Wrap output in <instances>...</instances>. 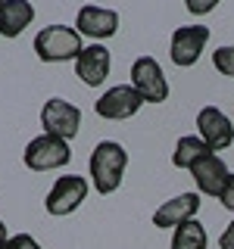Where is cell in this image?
<instances>
[{
	"label": "cell",
	"mask_w": 234,
	"mask_h": 249,
	"mask_svg": "<svg viewBox=\"0 0 234 249\" xmlns=\"http://www.w3.org/2000/svg\"><path fill=\"white\" fill-rule=\"evenodd\" d=\"M209 41V28L206 25H181V28H175L172 31V62L175 66H194V62L200 59V53H203V47H206Z\"/></svg>",
	"instance_id": "ba28073f"
},
{
	"label": "cell",
	"mask_w": 234,
	"mask_h": 249,
	"mask_svg": "<svg viewBox=\"0 0 234 249\" xmlns=\"http://www.w3.org/2000/svg\"><path fill=\"white\" fill-rule=\"evenodd\" d=\"M213 66H215L222 75L234 78V47H218V50L213 53Z\"/></svg>",
	"instance_id": "e0dca14e"
},
{
	"label": "cell",
	"mask_w": 234,
	"mask_h": 249,
	"mask_svg": "<svg viewBox=\"0 0 234 249\" xmlns=\"http://www.w3.org/2000/svg\"><path fill=\"white\" fill-rule=\"evenodd\" d=\"M3 249H41V246H38V240L31 237V233H16V237L6 240Z\"/></svg>",
	"instance_id": "ac0fdd59"
},
{
	"label": "cell",
	"mask_w": 234,
	"mask_h": 249,
	"mask_svg": "<svg viewBox=\"0 0 234 249\" xmlns=\"http://www.w3.org/2000/svg\"><path fill=\"white\" fill-rule=\"evenodd\" d=\"M184 6L194 16H206V13H213L215 6H218V0H184Z\"/></svg>",
	"instance_id": "d6986e66"
},
{
	"label": "cell",
	"mask_w": 234,
	"mask_h": 249,
	"mask_svg": "<svg viewBox=\"0 0 234 249\" xmlns=\"http://www.w3.org/2000/svg\"><path fill=\"white\" fill-rule=\"evenodd\" d=\"M218 199H222L225 209H231V212H234V175H228V181H225L222 193H218Z\"/></svg>",
	"instance_id": "ffe728a7"
},
{
	"label": "cell",
	"mask_w": 234,
	"mask_h": 249,
	"mask_svg": "<svg viewBox=\"0 0 234 249\" xmlns=\"http://www.w3.org/2000/svg\"><path fill=\"white\" fill-rule=\"evenodd\" d=\"M3 3H6V0H0V6H3Z\"/></svg>",
	"instance_id": "603a6c76"
},
{
	"label": "cell",
	"mask_w": 234,
	"mask_h": 249,
	"mask_svg": "<svg viewBox=\"0 0 234 249\" xmlns=\"http://www.w3.org/2000/svg\"><path fill=\"white\" fill-rule=\"evenodd\" d=\"M200 209V193H181V196L162 202L153 212V224L156 228H178V224L191 221Z\"/></svg>",
	"instance_id": "4fadbf2b"
},
{
	"label": "cell",
	"mask_w": 234,
	"mask_h": 249,
	"mask_svg": "<svg viewBox=\"0 0 234 249\" xmlns=\"http://www.w3.org/2000/svg\"><path fill=\"white\" fill-rule=\"evenodd\" d=\"M131 88L144 97V103H162V100H169V81L153 56L135 59V66H131Z\"/></svg>",
	"instance_id": "277c9868"
},
{
	"label": "cell",
	"mask_w": 234,
	"mask_h": 249,
	"mask_svg": "<svg viewBox=\"0 0 234 249\" xmlns=\"http://www.w3.org/2000/svg\"><path fill=\"white\" fill-rule=\"evenodd\" d=\"M84 196H88V181L78 178V175H62V178H57V184L50 187L44 206H47L50 215H69L84 202Z\"/></svg>",
	"instance_id": "8992f818"
},
{
	"label": "cell",
	"mask_w": 234,
	"mask_h": 249,
	"mask_svg": "<svg viewBox=\"0 0 234 249\" xmlns=\"http://www.w3.org/2000/svg\"><path fill=\"white\" fill-rule=\"evenodd\" d=\"M172 249H206V228H203L197 218L178 224L175 237H172Z\"/></svg>",
	"instance_id": "2e32d148"
},
{
	"label": "cell",
	"mask_w": 234,
	"mask_h": 249,
	"mask_svg": "<svg viewBox=\"0 0 234 249\" xmlns=\"http://www.w3.org/2000/svg\"><path fill=\"white\" fill-rule=\"evenodd\" d=\"M6 240H10V237H6V224H3V221H0V249H3V246H6Z\"/></svg>",
	"instance_id": "7402d4cb"
},
{
	"label": "cell",
	"mask_w": 234,
	"mask_h": 249,
	"mask_svg": "<svg viewBox=\"0 0 234 249\" xmlns=\"http://www.w3.org/2000/svg\"><path fill=\"white\" fill-rule=\"evenodd\" d=\"M191 178L197 181V190L200 193H206V196H218L222 193V187H225V181H228V165H225L222 159H218V153H203L197 162H194L191 168Z\"/></svg>",
	"instance_id": "30bf717a"
},
{
	"label": "cell",
	"mask_w": 234,
	"mask_h": 249,
	"mask_svg": "<svg viewBox=\"0 0 234 249\" xmlns=\"http://www.w3.org/2000/svg\"><path fill=\"white\" fill-rule=\"evenodd\" d=\"M203 153H209L206 140H203V137H194V134H184V137L175 143V153H172V165H175V168H191Z\"/></svg>",
	"instance_id": "9a60e30c"
},
{
	"label": "cell",
	"mask_w": 234,
	"mask_h": 249,
	"mask_svg": "<svg viewBox=\"0 0 234 249\" xmlns=\"http://www.w3.org/2000/svg\"><path fill=\"white\" fill-rule=\"evenodd\" d=\"M125 165H128V153H125L122 143L116 140H100L91 153V181H94V190L97 193H113L119 190L122 184V175H125Z\"/></svg>",
	"instance_id": "6da1fadb"
},
{
	"label": "cell",
	"mask_w": 234,
	"mask_h": 249,
	"mask_svg": "<svg viewBox=\"0 0 234 249\" xmlns=\"http://www.w3.org/2000/svg\"><path fill=\"white\" fill-rule=\"evenodd\" d=\"M22 159H25V165L31 171H53V168H62L72 159V150H69V140L53 137V134H41V137L28 140Z\"/></svg>",
	"instance_id": "3957f363"
},
{
	"label": "cell",
	"mask_w": 234,
	"mask_h": 249,
	"mask_svg": "<svg viewBox=\"0 0 234 249\" xmlns=\"http://www.w3.org/2000/svg\"><path fill=\"white\" fill-rule=\"evenodd\" d=\"M81 35L69 25H47L35 35V53L41 62H69L81 53Z\"/></svg>",
	"instance_id": "7a4b0ae2"
},
{
	"label": "cell",
	"mask_w": 234,
	"mask_h": 249,
	"mask_svg": "<svg viewBox=\"0 0 234 249\" xmlns=\"http://www.w3.org/2000/svg\"><path fill=\"white\" fill-rule=\"evenodd\" d=\"M218 249H234V221L225 228L222 237H218Z\"/></svg>",
	"instance_id": "44dd1931"
},
{
	"label": "cell",
	"mask_w": 234,
	"mask_h": 249,
	"mask_svg": "<svg viewBox=\"0 0 234 249\" xmlns=\"http://www.w3.org/2000/svg\"><path fill=\"white\" fill-rule=\"evenodd\" d=\"M197 131L200 137L206 140L209 150H228V146L234 143V124L228 122V115L218 112L215 106H203L197 112Z\"/></svg>",
	"instance_id": "9c48e42d"
},
{
	"label": "cell",
	"mask_w": 234,
	"mask_h": 249,
	"mask_svg": "<svg viewBox=\"0 0 234 249\" xmlns=\"http://www.w3.org/2000/svg\"><path fill=\"white\" fill-rule=\"evenodd\" d=\"M75 25H78V35H88V37H94V41L113 37L116 31H119V13L91 3V6H81V10H78Z\"/></svg>",
	"instance_id": "8fae6325"
},
{
	"label": "cell",
	"mask_w": 234,
	"mask_h": 249,
	"mask_svg": "<svg viewBox=\"0 0 234 249\" xmlns=\"http://www.w3.org/2000/svg\"><path fill=\"white\" fill-rule=\"evenodd\" d=\"M75 75L81 78L84 84H91V88L103 84L106 75H109V50L103 44L84 47V50L78 53V59H75Z\"/></svg>",
	"instance_id": "7c38bea8"
},
{
	"label": "cell",
	"mask_w": 234,
	"mask_h": 249,
	"mask_svg": "<svg viewBox=\"0 0 234 249\" xmlns=\"http://www.w3.org/2000/svg\"><path fill=\"white\" fill-rule=\"evenodd\" d=\"M41 124H44V134L62 137V140H72L78 134V124H81V109L69 100H47L41 109Z\"/></svg>",
	"instance_id": "5b68a950"
},
{
	"label": "cell",
	"mask_w": 234,
	"mask_h": 249,
	"mask_svg": "<svg viewBox=\"0 0 234 249\" xmlns=\"http://www.w3.org/2000/svg\"><path fill=\"white\" fill-rule=\"evenodd\" d=\"M144 97L131 88V84H119V88H109L103 97L97 100V115L106 122H122V119H131V115L140 109Z\"/></svg>",
	"instance_id": "52a82bcc"
},
{
	"label": "cell",
	"mask_w": 234,
	"mask_h": 249,
	"mask_svg": "<svg viewBox=\"0 0 234 249\" xmlns=\"http://www.w3.org/2000/svg\"><path fill=\"white\" fill-rule=\"evenodd\" d=\"M35 19V6L28 0H6L0 6V37H19Z\"/></svg>",
	"instance_id": "5bb4252c"
}]
</instances>
